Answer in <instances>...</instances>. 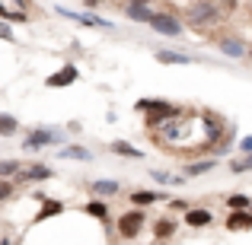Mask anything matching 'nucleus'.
<instances>
[{"mask_svg": "<svg viewBox=\"0 0 252 245\" xmlns=\"http://www.w3.org/2000/svg\"><path fill=\"white\" fill-rule=\"evenodd\" d=\"M157 61L160 64H195L198 57L185 54V51H176V48H163V51H157Z\"/></svg>", "mask_w": 252, "mask_h": 245, "instance_id": "f3484780", "label": "nucleus"}, {"mask_svg": "<svg viewBox=\"0 0 252 245\" xmlns=\"http://www.w3.org/2000/svg\"><path fill=\"white\" fill-rule=\"evenodd\" d=\"M147 26L157 32V35H163V38H179L185 32L182 19H179L176 13H169V10H154V16H150Z\"/></svg>", "mask_w": 252, "mask_h": 245, "instance_id": "20e7f679", "label": "nucleus"}, {"mask_svg": "<svg viewBox=\"0 0 252 245\" xmlns=\"http://www.w3.org/2000/svg\"><path fill=\"white\" fill-rule=\"evenodd\" d=\"M214 42H217V48H220V54H227V57H236V61H243V57L249 54V45L243 42L240 35H217Z\"/></svg>", "mask_w": 252, "mask_h": 245, "instance_id": "6e6552de", "label": "nucleus"}, {"mask_svg": "<svg viewBox=\"0 0 252 245\" xmlns=\"http://www.w3.org/2000/svg\"><path fill=\"white\" fill-rule=\"evenodd\" d=\"M6 16V3H3V0H0V19H3Z\"/></svg>", "mask_w": 252, "mask_h": 245, "instance_id": "72a5a7b5", "label": "nucleus"}, {"mask_svg": "<svg viewBox=\"0 0 252 245\" xmlns=\"http://www.w3.org/2000/svg\"><path fill=\"white\" fill-rule=\"evenodd\" d=\"M109 150H112L115 156H128V160H144V150L131 147L128 140H112V143H109Z\"/></svg>", "mask_w": 252, "mask_h": 245, "instance_id": "aec40b11", "label": "nucleus"}, {"mask_svg": "<svg viewBox=\"0 0 252 245\" xmlns=\"http://www.w3.org/2000/svg\"><path fill=\"white\" fill-rule=\"evenodd\" d=\"M150 178H154V182H163V185H185V175H172V172H163V169H154Z\"/></svg>", "mask_w": 252, "mask_h": 245, "instance_id": "5701e85b", "label": "nucleus"}, {"mask_svg": "<svg viewBox=\"0 0 252 245\" xmlns=\"http://www.w3.org/2000/svg\"><path fill=\"white\" fill-rule=\"evenodd\" d=\"M13 3H16V6H23V10H29V6H35L32 0H13Z\"/></svg>", "mask_w": 252, "mask_h": 245, "instance_id": "2f4dec72", "label": "nucleus"}, {"mask_svg": "<svg viewBox=\"0 0 252 245\" xmlns=\"http://www.w3.org/2000/svg\"><path fill=\"white\" fill-rule=\"evenodd\" d=\"M0 38H3V42H16V32H13V23L0 19Z\"/></svg>", "mask_w": 252, "mask_h": 245, "instance_id": "cd10ccee", "label": "nucleus"}, {"mask_svg": "<svg viewBox=\"0 0 252 245\" xmlns=\"http://www.w3.org/2000/svg\"><path fill=\"white\" fill-rule=\"evenodd\" d=\"M55 13L58 16H64V19H74V23H80V26H90V29H105V32H115V23H109V19H102L99 13H80V10H67V6H55Z\"/></svg>", "mask_w": 252, "mask_h": 245, "instance_id": "39448f33", "label": "nucleus"}, {"mask_svg": "<svg viewBox=\"0 0 252 245\" xmlns=\"http://www.w3.org/2000/svg\"><path fill=\"white\" fill-rule=\"evenodd\" d=\"M61 214H64V201L45 197V201H42V210L32 217V223H45V220H51V217H61Z\"/></svg>", "mask_w": 252, "mask_h": 245, "instance_id": "4468645a", "label": "nucleus"}, {"mask_svg": "<svg viewBox=\"0 0 252 245\" xmlns=\"http://www.w3.org/2000/svg\"><path fill=\"white\" fill-rule=\"evenodd\" d=\"M217 169V160H201V163H185L182 165V175L185 178H195V175H204V172Z\"/></svg>", "mask_w": 252, "mask_h": 245, "instance_id": "412c9836", "label": "nucleus"}, {"mask_svg": "<svg viewBox=\"0 0 252 245\" xmlns=\"http://www.w3.org/2000/svg\"><path fill=\"white\" fill-rule=\"evenodd\" d=\"M252 169V153H246L243 160H233L230 163V172H249Z\"/></svg>", "mask_w": 252, "mask_h": 245, "instance_id": "bb28decb", "label": "nucleus"}, {"mask_svg": "<svg viewBox=\"0 0 252 245\" xmlns=\"http://www.w3.org/2000/svg\"><path fill=\"white\" fill-rule=\"evenodd\" d=\"M246 57H252V45H249V54H246Z\"/></svg>", "mask_w": 252, "mask_h": 245, "instance_id": "f704fd0d", "label": "nucleus"}, {"mask_svg": "<svg viewBox=\"0 0 252 245\" xmlns=\"http://www.w3.org/2000/svg\"><path fill=\"white\" fill-rule=\"evenodd\" d=\"M227 229L230 233H246V229H252V210H230Z\"/></svg>", "mask_w": 252, "mask_h": 245, "instance_id": "9b49d317", "label": "nucleus"}, {"mask_svg": "<svg viewBox=\"0 0 252 245\" xmlns=\"http://www.w3.org/2000/svg\"><path fill=\"white\" fill-rule=\"evenodd\" d=\"M144 226H147V214H144L141 207H131V210H125V214L115 220V229H118V236H122L125 242L137 239V236L144 233Z\"/></svg>", "mask_w": 252, "mask_h": 245, "instance_id": "7ed1b4c3", "label": "nucleus"}, {"mask_svg": "<svg viewBox=\"0 0 252 245\" xmlns=\"http://www.w3.org/2000/svg\"><path fill=\"white\" fill-rule=\"evenodd\" d=\"M90 191H93V197H115V194H122V185L115 178H96L90 185Z\"/></svg>", "mask_w": 252, "mask_h": 245, "instance_id": "ddd939ff", "label": "nucleus"}, {"mask_svg": "<svg viewBox=\"0 0 252 245\" xmlns=\"http://www.w3.org/2000/svg\"><path fill=\"white\" fill-rule=\"evenodd\" d=\"M55 143H64V134L48 128H35L23 137V150H45V147H55Z\"/></svg>", "mask_w": 252, "mask_h": 245, "instance_id": "423d86ee", "label": "nucleus"}, {"mask_svg": "<svg viewBox=\"0 0 252 245\" xmlns=\"http://www.w3.org/2000/svg\"><path fill=\"white\" fill-rule=\"evenodd\" d=\"M86 217H93V220H99V223H109V204L102 201V197H93L90 204H86Z\"/></svg>", "mask_w": 252, "mask_h": 245, "instance_id": "6ab92c4d", "label": "nucleus"}, {"mask_svg": "<svg viewBox=\"0 0 252 245\" xmlns=\"http://www.w3.org/2000/svg\"><path fill=\"white\" fill-rule=\"evenodd\" d=\"M122 3H144V6H154V0H122Z\"/></svg>", "mask_w": 252, "mask_h": 245, "instance_id": "473e14b6", "label": "nucleus"}, {"mask_svg": "<svg viewBox=\"0 0 252 245\" xmlns=\"http://www.w3.org/2000/svg\"><path fill=\"white\" fill-rule=\"evenodd\" d=\"M61 160H74V163H93V150L80 147V143H64V147H61Z\"/></svg>", "mask_w": 252, "mask_h": 245, "instance_id": "dca6fc26", "label": "nucleus"}, {"mask_svg": "<svg viewBox=\"0 0 252 245\" xmlns=\"http://www.w3.org/2000/svg\"><path fill=\"white\" fill-rule=\"evenodd\" d=\"M102 3H105V0H83V6H86V10H99Z\"/></svg>", "mask_w": 252, "mask_h": 245, "instance_id": "7c9ffc66", "label": "nucleus"}, {"mask_svg": "<svg viewBox=\"0 0 252 245\" xmlns=\"http://www.w3.org/2000/svg\"><path fill=\"white\" fill-rule=\"evenodd\" d=\"M252 197L249 194H230L227 197V210H249Z\"/></svg>", "mask_w": 252, "mask_h": 245, "instance_id": "b1692460", "label": "nucleus"}, {"mask_svg": "<svg viewBox=\"0 0 252 245\" xmlns=\"http://www.w3.org/2000/svg\"><path fill=\"white\" fill-rule=\"evenodd\" d=\"M179 19H182V26H189L191 32H204V29H211V26L220 23L223 10L217 6V0H214V3H208V0H195V3L185 6V13Z\"/></svg>", "mask_w": 252, "mask_h": 245, "instance_id": "f03ea898", "label": "nucleus"}, {"mask_svg": "<svg viewBox=\"0 0 252 245\" xmlns=\"http://www.w3.org/2000/svg\"><path fill=\"white\" fill-rule=\"evenodd\" d=\"M240 150H243V153H252V137H243V140H240Z\"/></svg>", "mask_w": 252, "mask_h": 245, "instance_id": "c756f323", "label": "nucleus"}, {"mask_svg": "<svg viewBox=\"0 0 252 245\" xmlns=\"http://www.w3.org/2000/svg\"><path fill=\"white\" fill-rule=\"evenodd\" d=\"M13 194H16V185H13V178H0V204L10 201Z\"/></svg>", "mask_w": 252, "mask_h": 245, "instance_id": "a878e982", "label": "nucleus"}, {"mask_svg": "<svg viewBox=\"0 0 252 245\" xmlns=\"http://www.w3.org/2000/svg\"><path fill=\"white\" fill-rule=\"evenodd\" d=\"M19 169H23L19 160H0V178H13Z\"/></svg>", "mask_w": 252, "mask_h": 245, "instance_id": "393cba45", "label": "nucleus"}, {"mask_svg": "<svg viewBox=\"0 0 252 245\" xmlns=\"http://www.w3.org/2000/svg\"><path fill=\"white\" fill-rule=\"evenodd\" d=\"M80 80V70H77V64H64L61 70H55V74L45 77V83L51 86V89H64V86H74Z\"/></svg>", "mask_w": 252, "mask_h": 245, "instance_id": "1a4fd4ad", "label": "nucleus"}, {"mask_svg": "<svg viewBox=\"0 0 252 245\" xmlns=\"http://www.w3.org/2000/svg\"><path fill=\"white\" fill-rule=\"evenodd\" d=\"M189 207H191V204H189V201H182V197H179V201L172 197V201H169V210H179V214H185Z\"/></svg>", "mask_w": 252, "mask_h": 245, "instance_id": "c85d7f7f", "label": "nucleus"}, {"mask_svg": "<svg viewBox=\"0 0 252 245\" xmlns=\"http://www.w3.org/2000/svg\"><path fill=\"white\" fill-rule=\"evenodd\" d=\"M208 3H214V0H208Z\"/></svg>", "mask_w": 252, "mask_h": 245, "instance_id": "c9c22d12", "label": "nucleus"}, {"mask_svg": "<svg viewBox=\"0 0 252 245\" xmlns=\"http://www.w3.org/2000/svg\"><path fill=\"white\" fill-rule=\"evenodd\" d=\"M19 134V118L10 111H0V137H16Z\"/></svg>", "mask_w": 252, "mask_h": 245, "instance_id": "4be33fe9", "label": "nucleus"}, {"mask_svg": "<svg viewBox=\"0 0 252 245\" xmlns=\"http://www.w3.org/2000/svg\"><path fill=\"white\" fill-rule=\"evenodd\" d=\"M249 210H252V204H249Z\"/></svg>", "mask_w": 252, "mask_h": 245, "instance_id": "e433bc0d", "label": "nucleus"}, {"mask_svg": "<svg viewBox=\"0 0 252 245\" xmlns=\"http://www.w3.org/2000/svg\"><path fill=\"white\" fill-rule=\"evenodd\" d=\"M179 233V223H176V217H160V220H154V236L157 239H172V236Z\"/></svg>", "mask_w": 252, "mask_h": 245, "instance_id": "2eb2a0df", "label": "nucleus"}, {"mask_svg": "<svg viewBox=\"0 0 252 245\" xmlns=\"http://www.w3.org/2000/svg\"><path fill=\"white\" fill-rule=\"evenodd\" d=\"M211 220H214V214H211L208 207H189V210H185V223H189L191 229L211 226Z\"/></svg>", "mask_w": 252, "mask_h": 245, "instance_id": "f8f14e48", "label": "nucleus"}, {"mask_svg": "<svg viewBox=\"0 0 252 245\" xmlns=\"http://www.w3.org/2000/svg\"><path fill=\"white\" fill-rule=\"evenodd\" d=\"M118 10L125 13V19H131V23H141V26H147L150 16H154V6H144V3H122Z\"/></svg>", "mask_w": 252, "mask_h": 245, "instance_id": "9d476101", "label": "nucleus"}, {"mask_svg": "<svg viewBox=\"0 0 252 245\" xmlns=\"http://www.w3.org/2000/svg\"><path fill=\"white\" fill-rule=\"evenodd\" d=\"M134 111H141V115H144L147 131H160L163 124L176 121L185 109H182V105H176V102H166V99H137Z\"/></svg>", "mask_w": 252, "mask_h": 245, "instance_id": "f257e3e1", "label": "nucleus"}, {"mask_svg": "<svg viewBox=\"0 0 252 245\" xmlns=\"http://www.w3.org/2000/svg\"><path fill=\"white\" fill-rule=\"evenodd\" d=\"M128 201H131V207H154L157 201H160V191H131L128 194Z\"/></svg>", "mask_w": 252, "mask_h": 245, "instance_id": "a211bd4d", "label": "nucleus"}, {"mask_svg": "<svg viewBox=\"0 0 252 245\" xmlns=\"http://www.w3.org/2000/svg\"><path fill=\"white\" fill-rule=\"evenodd\" d=\"M55 175V172L48 169V165H42V163H32V165H26V169H19L16 175H13V185H32V182H48V178Z\"/></svg>", "mask_w": 252, "mask_h": 245, "instance_id": "0eeeda50", "label": "nucleus"}]
</instances>
